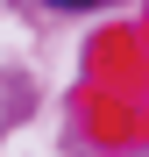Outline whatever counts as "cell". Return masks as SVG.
Masks as SVG:
<instances>
[{"mask_svg": "<svg viewBox=\"0 0 149 157\" xmlns=\"http://www.w3.org/2000/svg\"><path fill=\"white\" fill-rule=\"evenodd\" d=\"M50 7H99V0H50Z\"/></svg>", "mask_w": 149, "mask_h": 157, "instance_id": "1", "label": "cell"}]
</instances>
